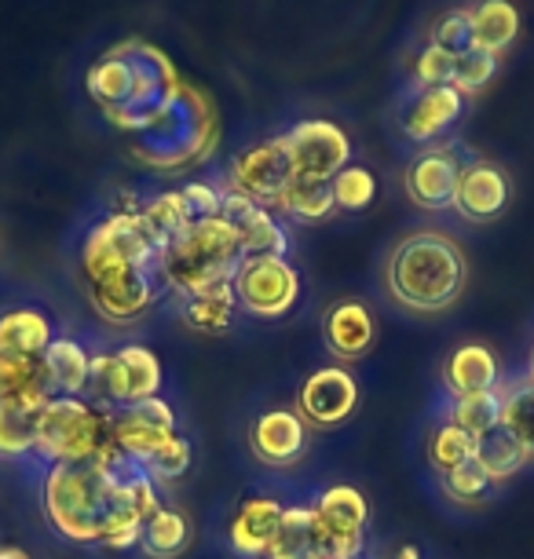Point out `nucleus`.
<instances>
[{
    "label": "nucleus",
    "mask_w": 534,
    "mask_h": 559,
    "mask_svg": "<svg viewBox=\"0 0 534 559\" xmlns=\"http://www.w3.org/2000/svg\"><path fill=\"white\" fill-rule=\"evenodd\" d=\"M468 286L465 249L443 230H411L384 257V289L411 314H443Z\"/></svg>",
    "instance_id": "1"
},
{
    "label": "nucleus",
    "mask_w": 534,
    "mask_h": 559,
    "mask_svg": "<svg viewBox=\"0 0 534 559\" xmlns=\"http://www.w3.org/2000/svg\"><path fill=\"white\" fill-rule=\"evenodd\" d=\"M118 504V483L103 461H51L40 479V515L70 545H99Z\"/></svg>",
    "instance_id": "2"
},
{
    "label": "nucleus",
    "mask_w": 534,
    "mask_h": 559,
    "mask_svg": "<svg viewBox=\"0 0 534 559\" xmlns=\"http://www.w3.org/2000/svg\"><path fill=\"white\" fill-rule=\"evenodd\" d=\"M246 260L242 241L235 227L224 216L191 224L180 238L169 241L158 257V271L165 289L176 293L180 300L209 293L224 282H235L238 263Z\"/></svg>",
    "instance_id": "3"
},
{
    "label": "nucleus",
    "mask_w": 534,
    "mask_h": 559,
    "mask_svg": "<svg viewBox=\"0 0 534 559\" xmlns=\"http://www.w3.org/2000/svg\"><path fill=\"white\" fill-rule=\"evenodd\" d=\"M135 135L140 140L132 143V154L143 165L158 168V173H180L183 165H198L213 151V107H209L202 92L180 84L169 96V103Z\"/></svg>",
    "instance_id": "4"
},
{
    "label": "nucleus",
    "mask_w": 534,
    "mask_h": 559,
    "mask_svg": "<svg viewBox=\"0 0 534 559\" xmlns=\"http://www.w3.org/2000/svg\"><path fill=\"white\" fill-rule=\"evenodd\" d=\"M110 450V409L81 395H51L37 409V453L51 461H99Z\"/></svg>",
    "instance_id": "5"
},
{
    "label": "nucleus",
    "mask_w": 534,
    "mask_h": 559,
    "mask_svg": "<svg viewBox=\"0 0 534 559\" xmlns=\"http://www.w3.org/2000/svg\"><path fill=\"white\" fill-rule=\"evenodd\" d=\"M135 209L140 205H129V209L118 205L110 216L96 219V224L85 230L81 252H78L85 286L110 278V274H118V271H129V267H158L162 249L146 235Z\"/></svg>",
    "instance_id": "6"
},
{
    "label": "nucleus",
    "mask_w": 534,
    "mask_h": 559,
    "mask_svg": "<svg viewBox=\"0 0 534 559\" xmlns=\"http://www.w3.org/2000/svg\"><path fill=\"white\" fill-rule=\"evenodd\" d=\"M162 362L151 347L124 344L118 352L92 355V377L85 399L103 409H121L132 403H146V399L162 395Z\"/></svg>",
    "instance_id": "7"
},
{
    "label": "nucleus",
    "mask_w": 534,
    "mask_h": 559,
    "mask_svg": "<svg viewBox=\"0 0 534 559\" xmlns=\"http://www.w3.org/2000/svg\"><path fill=\"white\" fill-rule=\"evenodd\" d=\"M232 286L238 311L257 322H278L300 304V271L286 257H246Z\"/></svg>",
    "instance_id": "8"
},
{
    "label": "nucleus",
    "mask_w": 534,
    "mask_h": 559,
    "mask_svg": "<svg viewBox=\"0 0 534 559\" xmlns=\"http://www.w3.org/2000/svg\"><path fill=\"white\" fill-rule=\"evenodd\" d=\"M316 542L322 559H359L370 531V501L352 483H333L311 501Z\"/></svg>",
    "instance_id": "9"
},
{
    "label": "nucleus",
    "mask_w": 534,
    "mask_h": 559,
    "mask_svg": "<svg viewBox=\"0 0 534 559\" xmlns=\"http://www.w3.org/2000/svg\"><path fill=\"white\" fill-rule=\"evenodd\" d=\"M293 162L286 154V143L282 135H271V140H260V143H249L246 151H238L227 165V179L224 187L227 191H238L246 194L249 202L271 209L278 216L282 209V198L293 187Z\"/></svg>",
    "instance_id": "10"
},
{
    "label": "nucleus",
    "mask_w": 534,
    "mask_h": 559,
    "mask_svg": "<svg viewBox=\"0 0 534 559\" xmlns=\"http://www.w3.org/2000/svg\"><path fill=\"white\" fill-rule=\"evenodd\" d=\"M278 135L286 143L297 179H322V183H330L344 165H352L348 132L330 118H304Z\"/></svg>",
    "instance_id": "11"
},
{
    "label": "nucleus",
    "mask_w": 534,
    "mask_h": 559,
    "mask_svg": "<svg viewBox=\"0 0 534 559\" xmlns=\"http://www.w3.org/2000/svg\"><path fill=\"white\" fill-rule=\"evenodd\" d=\"M162 293H169V289H165L158 267H129V271L110 274V278H103V282H92L88 304L103 322L132 325L162 300Z\"/></svg>",
    "instance_id": "12"
},
{
    "label": "nucleus",
    "mask_w": 534,
    "mask_h": 559,
    "mask_svg": "<svg viewBox=\"0 0 534 559\" xmlns=\"http://www.w3.org/2000/svg\"><path fill=\"white\" fill-rule=\"evenodd\" d=\"M359 409V381L348 366H319L297 388V414L308 428H341Z\"/></svg>",
    "instance_id": "13"
},
{
    "label": "nucleus",
    "mask_w": 534,
    "mask_h": 559,
    "mask_svg": "<svg viewBox=\"0 0 534 559\" xmlns=\"http://www.w3.org/2000/svg\"><path fill=\"white\" fill-rule=\"evenodd\" d=\"M176 431V409L165 399H146L121 409H110V447L129 461L143 464L151 453H158Z\"/></svg>",
    "instance_id": "14"
},
{
    "label": "nucleus",
    "mask_w": 534,
    "mask_h": 559,
    "mask_svg": "<svg viewBox=\"0 0 534 559\" xmlns=\"http://www.w3.org/2000/svg\"><path fill=\"white\" fill-rule=\"evenodd\" d=\"M465 114V96L454 88V84H439V88H414L403 96L400 110H395V121H400V132L411 143L422 146H436L439 135H447L462 121Z\"/></svg>",
    "instance_id": "15"
},
{
    "label": "nucleus",
    "mask_w": 534,
    "mask_h": 559,
    "mask_svg": "<svg viewBox=\"0 0 534 559\" xmlns=\"http://www.w3.org/2000/svg\"><path fill=\"white\" fill-rule=\"evenodd\" d=\"M462 165L465 162L454 154V146H425L422 154L411 157V165L403 168V191L411 198V205L422 209V213L454 209Z\"/></svg>",
    "instance_id": "16"
},
{
    "label": "nucleus",
    "mask_w": 534,
    "mask_h": 559,
    "mask_svg": "<svg viewBox=\"0 0 534 559\" xmlns=\"http://www.w3.org/2000/svg\"><path fill=\"white\" fill-rule=\"evenodd\" d=\"M509 205H512V176L506 165L484 162V157H473V162L462 165L458 191H454L458 216L468 219V224H495Z\"/></svg>",
    "instance_id": "17"
},
{
    "label": "nucleus",
    "mask_w": 534,
    "mask_h": 559,
    "mask_svg": "<svg viewBox=\"0 0 534 559\" xmlns=\"http://www.w3.org/2000/svg\"><path fill=\"white\" fill-rule=\"evenodd\" d=\"M249 453L264 464V468H293L300 464L304 450H308V420L297 409L275 406V409H260L249 420Z\"/></svg>",
    "instance_id": "18"
},
{
    "label": "nucleus",
    "mask_w": 534,
    "mask_h": 559,
    "mask_svg": "<svg viewBox=\"0 0 534 559\" xmlns=\"http://www.w3.org/2000/svg\"><path fill=\"white\" fill-rule=\"evenodd\" d=\"M286 504L271 493H249L235 504L232 520H227V545L238 559H268L271 545L278 537Z\"/></svg>",
    "instance_id": "19"
},
{
    "label": "nucleus",
    "mask_w": 534,
    "mask_h": 559,
    "mask_svg": "<svg viewBox=\"0 0 534 559\" xmlns=\"http://www.w3.org/2000/svg\"><path fill=\"white\" fill-rule=\"evenodd\" d=\"M219 216L235 227L246 257H286L289 252V235L278 224V216L264 205L249 202L246 194L224 187V209H219Z\"/></svg>",
    "instance_id": "20"
},
{
    "label": "nucleus",
    "mask_w": 534,
    "mask_h": 559,
    "mask_svg": "<svg viewBox=\"0 0 534 559\" xmlns=\"http://www.w3.org/2000/svg\"><path fill=\"white\" fill-rule=\"evenodd\" d=\"M322 344L337 362H359L377 344V319L363 300L344 297L322 319Z\"/></svg>",
    "instance_id": "21"
},
{
    "label": "nucleus",
    "mask_w": 534,
    "mask_h": 559,
    "mask_svg": "<svg viewBox=\"0 0 534 559\" xmlns=\"http://www.w3.org/2000/svg\"><path fill=\"white\" fill-rule=\"evenodd\" d=\"M439 373H443V388L454 399L476 395V392H495V388L501 384L498 355L479 341H465V344L450 347Z\"/></svg>",
    "instance_id": "22"
},
{
    "label": "nucleus",
    "mask_w": 534,
    "mask_h": 559,
    "mask_svg": "<svg viewBox=\"0 0 534 559\" xmlns=\"http://www.w3.org/2000/svg\"><path fill=\"white\" fill-rule=\"evenodd\" d=\"M56 325L40 308H8L0 311V355L45 358L48 344L56 341Z\"/></svg>",
    "instance_id": "23"
},
{
    "label": "nucleus",
    "mask_w": 534,
    "mask_h": 559,
    "mask_svg": "<svg viewBox=\"0 0 534 559\" xmlns=\"http://www.w3.org/2000/svg\"><path fill=\"white\" fill-rule=\"evenodd\" d=\"M40 366H45L48 384L56 395H81L85 399L88 377H92V355L81 341H73V336H56V341L48 344L45 358H40Z\"/></svg>",
    "instance_id": "24"
},
{
    "label": "nucleus",
    "mask_w": 534,
    "mask_h": 559,
    "mask_svg": "<svg viewBox=\"0 0 534 559\" xmlns=\"http://www.w3.org/2000/svg\"><path fill=\"white\" fill-rule=\"evenodd\" d=\"M56 395L48 384V373L40 358H15L0 355V403H15L23 409H37Z\"/></svg>",
    "instance_id": "25"
},
{
    "label": "nucleus",
    "mask_w": 534,
    "mask_h": 559,
    "mask_svg": "<svg viewBox=\"0 0 534 559\" xmlns=\"http://www.w3.org/2000/svg\"><path fill=\"white\" fill-rule=\"evenodd\" d=\"M468 15H473V48L479 51L501 59L520 37V8L512 0H479L468 8Z\"/></svg>",
    "instance_id": "26"
},
{
    "label": "nucleus",
    "mask_w": 534,
    "mask_h": 559,
    "mask_svg": "<svg viewBox=\"0 0 534 559\" xmlns=\"http://www.w3.org/2000/svg\"><path fill=\"white\" fill-rule=\"evenodd\" d=\"M501 428L520 442L527 461H534V381L527 373L501 377Z\"/></svg>",
    "instance_id": "27"
},
{
    "label": "nucleus",
    "mask_w": 534,
    "mask_h": 559,
    "mask_svg": "<svg viewBox=\"0 0 534 559\" xmlns=\"http://www.w3.org/2000/svg\"><path fill=\"white\" fill-rule=\"evenodd\" d=\"M187 548H191V520H187V512L162 504V509L143 523L140 552L146 559H180Z\"/></svg>",
    "instance_id": "28"
},
{
    "label": "nucleus",
    "mask_w": 534,
    "mask_h": 559,
    "mask_svg": "<svg viewBox=\"0 0 534 559\" xmlns=\"http://www.w3.org/2000/svg\"><path fill=\"white\" fill-rule=\"evenodd\" d=\"M235 311H238V300H235L232 282H224V286H216L209 293H198V297L180 300L183 325H191L194 333H205V336H216V333L232 330Z\"/></svg>",
    "instance_id": "29"
},
{
    "label": "nucleus",
    "mask_w": 534,
    "mask_h": 559,
    "mask_svg": "<svg viewBox=\"0 0 534 559\" xmlns=\"http://www.w3.org/2000/svg\"><path fill=\"white\" fill-rule=\"evenodd\" d=\"M268 559H322L311 504H286V515H282L278 537L271 545Z\"/></svg>",
    "instance_id": "30"
},
{
    "label": "nucleus",
    "mask_w": 534,
    "mask_h": 559,
    "mask_svg": "<svg viewBox=\"0 0 534 559\" xmlns=\"http://www.w3.org/2000/svg\"><path fill=\"white\" fill-rule=\"evenodd\" d=\"M135 216H140V224L146 227V235H151V241L158 249H165L169 241H176L191 227V216H187V209L180 202V191L146 198V202H140V209H135Z\"/></svg>",
    "instance_id": "31"
},
{
    "label": "nucleus",
    "mask_w": 534,
    "mask_h": 559,
    "mask_svg": "<svg viewBox=\"0 0 534 559\" xmlns=\"http://www.w3.org/2000/svg\"><path fill=\"white\" fill-rule=\"evenodd\" d=\"M476 461L484 464V472L495 479V487L509 483L512 476H520V472L531 464L527 453H523V447L501 425L476 439Z\"/></svg>",
    "instance_id": "32"
},
{
    "label": "nucleus",
    "mask_w": 534,
    "mask_h": 559,
    "mask_svg": "<svg viewBox=\"0 0 534 559\" xmlns=\"http://www.w3.org/2000/svg\"><path fill=\"white\" fill-rule=\"evenodd\" d=\"M425 457H428V468H432L436 476H447V472H454L458 464L476 457V439L458 428L450 417H443L439 425H432V431H428Z\"/></svg>",
    "instance_id": "33"
},
{
    "label": "nucleus",
    "mask_w": 534,
    "mask_h": 559,
    "mask_svg": "<svg viewBox=\"0 0 534 559\" xmlns=\"http://www.w3.org/2000/svg\"><path fill=\"white\" fill-rule=\"evenodd\" d=\"M282 216L297 219V224H322L337 213V202H333V187L322 183V179H293V187L282 198Z\"/></svg>",
    "instance_id": "34"
},
{
    "label": "nucleus",
    "mask_w": 534,
    "mask_h": 559,
    "mask_svg": "<svg viewBox=\"0 0 534 559\" xmlns=\"http://www.w3.org/2000/svg\"><path fill=\"white\" fill-rule=\"evenodd\" d=\"M37 453V414L15 403H0V457L23 461Z\"/></svg>",
    "instance_id": "35"
},
{
    "label": "nucleus",
    "mask_w": 534,
    "mask_h": 559,
    "mask_svg": "<svg viewBox=\"0 0 534 559\" xmlns=\"http://www.w3.org/2000/svg\"><path fill=\"white\" fill-rule=\"evenodd\" d=\"M450 420H454L458 428L468 431L473 439L487 436L490 428L501 425V395L498 388L495 392H476V395H462L450 403Z\"/></svg>",
    "instance_id": "36"
},
{
    "label": "nucleus",
    "mask_w": 534,
    "mask_h": 559,
    "mask_svg": "<svg viewBox=\"0 0 534 559\" xmlns=\"http://www.w3.org/2000/svg\"><path fill=\"white\" fill-rule=\"evenodd\" d=\"M330 187H333V202H337L341 213H363L377 198V176L366 165H344L341 173L330 179Z\"/></svg>",
    "instance_id": "37"
},
{
    "label": "nucleus",
    "mask_w": 534,
    "mask_h": 559,
    "mask_svg": "<svg viewBox=\"0 0 534 559\" xmlns=\"http://www.w3.org/2000/svg\"><path fill=\"white\" fill-rule=\"evenodd\" d=\"M439 483H443V493L454 504H465V509H473V504H484L490 498V490H495V479L484 472V464H479L476 457L458 464L454 472H447V476H439Z\"/></svg>",
    "instance_id": "38"
},
{
    "label": "nucleus",
    "mask_w": 534,
    "mask_h": 559,
    "mask_svg": "<svg viewBox=\"0 0 534 559\" xmlns=\"http://www.w3.org/2000/svg\"><path fill=\"white\" fill-rule=\"evenodd\" d=\"M495 73H498V56L479 51V48H468L465 56H458L454 81H450V84H454V88L468 99V96H479V92L495 81Z\"/></svg>",
    "instance_id": "39"
},
{
    "label": "nucleus",
    "mask_w": 534,
    "mask_h": 559,
    "mask_svg": "<svg viewBox=\"0 0 534 559\" xmlns=\"http://www.w3.org/2000/svg\"><path fill=\"white\" fill-rule=\"evenodd\" d=\"M428 45L450 51V56H465L473 48V15L468 8H454V12H443L432 23V34H428Z\"/></svg>",
    "instance_id": "40"
},
{
    "label": "nucleus",
    "mask_w": 534,
    "mask_h": 559,
    "mask_svg": "<svg viewBox=\"0 0 534 559\" xmlns=\"http://www.w3.org/2000/svg\"><path fill=\"white\" fill-rule=\"evenodd\" d=\"M194 461V447L187 436H173L158 453H151V457L143 461V468L151 472L158 483H176L180 476H187V468H191Z\"/></svg>",
    "instance_id": "41"
},
{
    "label": "nucleus",
    "mask_w": 534,
    "mask_h": 559,
    "mask_svg": "<svg viewBox=\"0 0 534 559\" xmlns=\"http://www.w3.org/2000/svg\"><path fill=\"white\" fill-rule=\"evenodd\" d=\"M454 67H458V56H450V51L436 48V45H425L414 56L411 84L414 88H439V84L454 81Z\"/></svg>",
    "instance_id": "42"
},
{
    "label": "nucleus",
    "mask_w": 534,
    "mask_h": 559,
    "mask_svg": "<svg viewBox=\"0 0 534 559\" xmlns=\"http://www.w3.org/2000/svg\"><path fill=\"white\" fill-rule=\"evenodd\" d=\"M140 537H143V520L129 504H118V509L107 515L99 545L110 548V552H129V548H140Z\"/></svg>",
    "instance_id": "43"
},
{
    "label": "nucleus",
    "mask_w": 534,
    "mask_h": 559,
    "mask_svg": "<svg viewBox=\"0 0 534 559\" xmlns=\"http://www.w3.org/2000/svg\"><path fill=\"white\" fill-rule=\"evenodd\" d=\"M180 202L191 216V224H202V219H216L219 209H224V187L205 183V179H191V183L180 187Z\"/></svg>",
    "instance_id": "44"
},
{
    "label": "nucleus",
    "mask_w": 534,
    "mask_h": 559,
    "mask_svg": "<svg viewBox=\"0 0 534 559\" xmlns=\"http://www.w3.org/2000/svg\"><path fill=\"white\" fill-rule=\"evenodd\" d=\"M0 559H34L26 552V548H19V545H0Z\"/></svg>",
    "instance_id": "45"
},
{
    "label": "nucleus",
    "mask_w": 534,
    "mask_h": 559,
    "mask_svg": "<svg viewBox=\"0 0 534 559\" xmlns=\"http://www.w3.org/2000/svg\"><path fill=\"white\" fill-rule=\"evenodd\" d=\"M527 377L534 381V344H531V358H527Z\"/></svg>",
    "instance_id": "46"
}]
</instances>
